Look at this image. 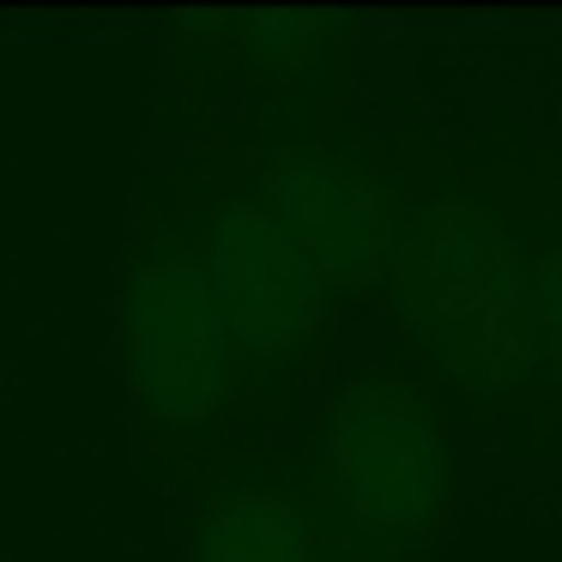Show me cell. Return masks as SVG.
I'll return each instance as SVG.
<instances>
[{
    "label": "cell",
    "instance_id": "cell-6",
    "mask_svg": "<svg viewBox=\"0 0 562 562\" xmlns=\"http://www.w3.org/2000/svg\"><path fill=\"white\" fill-rule=\"evenodd\" d=\"M194 37L260 91L255 110H333L351 86V19L333 13H224L194 19Z\"/></svg>",
    "mask_w": 562,
    "mask_h": 562
},
{
    "label": "cell",
    "instance_id": "cell-1",
    "mask_svg": "<svg viewBox=\"0 0 562 562\" xmlns=\"http://www.w3.org/2000/svg\"><path fill=\"white\" fill-rule=\"evenodd\" d=\"M393 315L436 387L502 412L532 387V243L526 212L460 176L405 200L393 243Z\"/></svg>",
    "mask_w": 562,
    "mask_h": 562
},
{
    "label": "cell",
    "instance_id": "cell-8",
    "mask_svg": "<svg viewBox=\"0 0 562 562\" xmlns=\"http://www.w3.org/2000/svg\"><path fill=\"white\" fill-rule=\"evenodd\" d=\"M308 562H363V557H357L351 532H339V538H333V544H321V550H315V557H308Z\"/></svg>",
    "mask_w": 562,
    "mask_h": 562
},
{
    "label": "cell",
    "instance_id": "cell-4",
    "mask_svg": "<svg viewBox=\"0 0 562 562\" xmlns=\"http://www.w3.org/2000/svg\"><path fill=\"white\" fill-rule=\"evenodd\" d=\"M248 188L279 212L333 291H369L387 279L405 218V182L333 110H255Z\"/></svg>",
    "mask_w": 562,
    "mask_h": 562
},
{
    "label": "cell",
    "instance_id": "cell-2",
    "mask_svg": "<svg viewBox=\"0 0 562 562\" xmlns=\"http://www.w3.org/2000/svg\"><path fill=\"white\" fill-rule=\"evenodd\" d=\"M363 562H424L460 484L448 412L400 375H345L296 460Z\"/></svg>",
    "mask_w": 562,
    "mask_h": 562
},
{
    "label": "cell",
    "instance_id": "cell-3",
    "mask_svg": "<svg viewBox=\"0 0 562 562\" xmlns=\"http://www.w3.org/2000/svg\"><path fill=\"white\" fill-rule=\"evenodd\" d=\"M127 363L146 424L170 441H206L248 400V357L212 284L194 212H151L127 267Z\"/></svg>",
    "mask_w": 562,
    "mask_h": 562
},
{
    "label": "cell",
    "instance_id": "cell-9",
    "mask_svg": "<svg viewBox=\"0 0 562 562\" xmlns=\"http://www.w3.org/2000/svg\"><path fill=\"white\" fill-rule=\"evenodd\" d=\"M557 194H562V146H557Z\"/></svg>",
    "mask_w": 562,
    "mask_h": 562
},
{
    "label": "cell",
    "instance_id": "cell-7",
    "mask_svg": "<svg viewBox=\"0 0 562 562\" xmlns=\"http://www.w3.org/2000/svg\"><path fill=\"white\" fill-rule=\"evenodd\" d=\"M526 243H532V387L562 400V212L557 218L526 212Z\"/></svg>",
    "mask_w": 562,
    "mask_h": 562
},
{
    "label": "cell",
    "instance_id": "cell-5",
    "mask_svg": "<svg viewBox=\"0 0 562 562\" xmlns=\"http://www.w3.org/2000/svg\"><path fill=\"white\" fill-rule=\"evenodd\" d=\"M194 218L212 284H218L236 345L248 357V387L260 400H284L327 345L339 291L321 279L308 248L284 231L279 212L248 182H231L212 200H200Z\"/></svg>",
    "mask_w": 562,
    "mask_h": 562
}]
</instances>
